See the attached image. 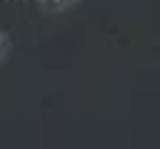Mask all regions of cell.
<instances>
[{"mask_svg":"<svg viewBox=\"0 0 160 149\" xmlns=\"http://www.w3.org/2000/svg\"><path fill=\"white\" fill-rule=\"evenodd\" d=\"M39 3H42L44 8H66L72 0H39Z\"/></svg>","mask_w":160,"mask_h":149,"instance_id":"1","label":"cell"},{"mask_svg":"<svg viewBox=\"0 0 160 149\" xmlns=\"http://www.w3.org/2000/svg\"><path fill=\"white\" fill-rule=\"evenodd\" d=\"M8 55V33H3L0 31V61Z\"/></svg>","mask_w":160,"mask_h":149,"instance_id":"2","label":"cell"}]
</instances>
